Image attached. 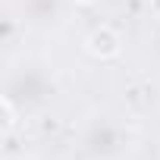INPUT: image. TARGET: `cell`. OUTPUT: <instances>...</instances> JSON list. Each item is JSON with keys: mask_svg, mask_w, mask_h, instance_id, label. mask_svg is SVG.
<instances>
[{"mask_svg": "<svg viewBox=\"0 0 160 160\" xmlns=\"http://www.w3.org/2000/svg\"><path fill=\"white\" fill-rule=\"evenodd\" d=\"M22 10H25L28 22L47 25V22H57V16H60V0H22Z\"/></svg>", "mask_w": 160, "mask_h": 160, "instance_id": "277c9868", "label": "cell"}, {"mask_svg": "<svg viewBox=\"0 0 160 160\" xmlns=\"http://www.w3.org/2000/svg\"><path fill=\"white\" fill-rule=\"evenodd\" d=\"M50 98H53V82L47 78V72L38 69V66H19L7 78V101H13L19 107V113L38 110Z\"/></svg>", "mask_w": 160, "mask_h": 160, "instance_id": "6da1fadb", "label": "cell"}, {"mask_svg": "<svg viewBox=\"0 0 160 160\" xmlns=\"http://www.w3.org/2000/svg\"><path fill=\"white\" fill-rule=\"evenodd\" d=\"M78 7H94V3H101V0H75Z\"/></svg>", "mask_w": 160, "mask_h": 160, "instance_id": "8992f818", "label": "cell"}, {"mask_svg": "<svg viewBox=\"0 0 160 160\" xmlns=\"http://www.w3.org/2000/svg\"><path fill=\"white\" fill-rule=\"evenodd\" d=\"M148 7H151V13L160 19V0H148Z\"/></svg>", "mask_w": 160, "mask_h": 160, "instance_id": "5b68a950", "label": "cell"}, {"mask_svg": "<svg viewBox=\"0 0 160 160\" xmlns=\"http://www.w3.org/2000/svg\"><path fill=\"white\" fill-rule=\"evenodd\" d=\"M122 141H126L122 132L110 119L91 122L85 129V135H82V148H85V154L91 160H113V157H119L122 154Z\"/></svg>", "mask_w": 160, "mask_h": 160, "instance_id": "7a4b0ae2", "label": "cell"}, {"mask_svg": "<svg viewBox=\"0 0 160 160\" xmlns=\"http://www.w3.org/2000/svg\"><path fill=\"white\" fill-rule=\"evenodd\" d=\"M85 50H88L94 60H113V57L122 53V35H119L113 25H98V28L88 32Z\"/></svg>", "mask_w": 160, "mask_h": 160, "instance_id": "3957f363", "label": "cell"}]
</instances>
